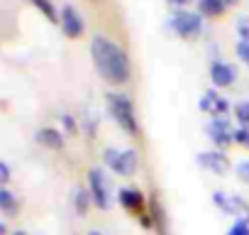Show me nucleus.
<instances>
[{
  "mask_svg": "<svg viewBox=\"0 0 249 235\" xmlns=\"http://www.w3.org/2000/svg\"><path fill=\"white\" fill-rule=\"evenodd\" d=\"M90 57L98 69V74L107 83H127L130 81V59L120 44H115L107 37H93L90 42Z\"/></svg>",
  "mask_w": 249,
  "mask_h": 235,
  "instance_id": "nucleus-1",
  "label": "nucleus"
},
{
  "mask_svg": "<svg viewBox=\"0 0 249 235\" xmlns=\"http://www.w3.org/2000/svg\"><path fill=\"white\" fill-rule=\"evenodd\" d=\"M107 108L115 118V123L130 135H137L140 133V125H137V118H135V108H132V100L122 93H107Z\"/></svg>",
  "mask_w": 249,
  "mask_h": 235,
  "instance_id": "nucleus-2",
  "label": "nucleus"
},
{
  "mask_svg": "<svg viewBox=\"0 0 249 235\" xmlns=\"http://www.w3.org/2000/svg\"><path fill=\"white\" fill-rule=\"evenodd\" d=\"M103 159L105 164L120 174V176H132L135 169H137V152L135 150H124V152H117V150H105L103 152Z\"/></svg>",
  "mask_w": 249,
  "mask_h": 235,
  "instance_id": "nucleus-3",
  "label": "nucleus"
},
{
  "mask_svg": "<svg viewBox=\"0 0 249 235\" xmlns=\"http://www.w3.org/2000/svg\"><path fill=\"white\" fill-rule=\"evenodd\" d=\"M171 27H174L181 37L191 39V37H198V35H200V30H203V18H200L198 13L176 10L174 18H171Z\"/></svg>",
  "mask_w": 249,
  "mask_h": 235,
  "instance_id": "nucleus-4",
  "label": "nucleus"
},
{
  "mask_svg": "<svg viewBox=\"0 0 249 235\" xmlns=\"http://www.w3.org/2000/svg\"><path fill=\"white\" fill-rule=\"evenodd\" d=\"M205 133L217 147H227V145L234 142V130H232V125H230V120L225 115L213 118V120L208 123V128H205Z\"/></svg>",
  "mask_w": 249,
  "mask_h": 235,
  "instance_id": "nucleus-5",
  "label": "nucleus"
},
{
  "mask_svg": "<svg viewBox=\"0 0 249 235\" xmlns=\"http://www.w3.org/2000/svg\"><path fill=\"white\" fill-rule=\"evenodd\" d=\"M88 191L93 196V203L98 208H110V189H107V181L103 176L100 169H90L88 172Z\"/></svg>",
  "mask_w": 249,
  "mask_h": 235,
  "instance_id": "nucleus-6",
  "label": "nucleus"
},
{
  "mask_svg": "<svg viewBox=\"0 0 249 235\" xmlns=\"http://www.w3.org/2000/svg\"><path fill=\"white\" fill-rule=\"evenodd\" d=\"M59 22H61L64 35H66V37H71V39H78V37L83 35V30H86L83 18H81V13H78L73 5H64V8H61Z\"/></svg>",
  "mask_w": 249,
  "mask_h": 235,
  "instance_id": "nucleus-7",
  "label": "nucleus"
},
{
  "mask_svg": "<svg viewBox=\"0 0 249 235\" xmlns=\"http://www.w3.org/2000/svg\"><path fill=\"white\" fill-rule=\"evenodd\" d=\"M117 201L122 203V208H127V211L135 213L137 218H142V215L147 213V211H144L147 201H144V194H142L140 189H120Z\"/></svg>",
  "mask_w": 249,
  "mask_h": 235,
  "instance_id": "nucleus-8",
  "label": "nucleus"
},
{
  "mask_svg": "<svg viewBox=\"0 0 249 235\" xmlns=\"http://www.w3.org/2000/svg\"><path fill=\"white\" fill-rule=\"evenodd\" d=\"M210 78H213V83H215L217 88H227V86L234 83L237 69L230 66V64H225V61H213V64H210Z\"/></svg>",
  "mask_w": 249,
  "mask_h": 235,
  "instance_id": "nucleus-9",
  "label": "nucleus"
},
{
  "mask_svg": "<svg viewBox=\"0 0 249 235\" xmlns=\"http://www.w3.org/2000/svg\"><path fill=\"white\" fill-rule=\"evenodd\" d=\"M198 164H200V167H205V169H210V172H215V174H225V172L230 169V159L225 157V152H222V150L203 152V155L198 157Z\"/></svg>",
  "mask_w": 249,
  "mask_h": 235,
  "instance_id": "nucleus-10",
  "label": "nucleus"
},
{
  "mask_svg": "<svg viewBox=\"0 0 249 235\" xmlns=\"http://www.w3.org/2000/svg\"><path fill=\"white\" fill-rule=\"evenodd\" d=\"M200 110H205V113H210L213 118H217V115H225V113L230 110V103H227L220 93L205 91L203 98H200Z\"/></svg>",
  "mask_w": 249,
  "mask_h": 235,
  "instance_id": "nucleus-11",
  "label": "nucleus"
},
{
  "mask_svg": "<svg viewBox=\"0 0 249 235\" xmlns=\"http://www.w3.org/2000/svg\"><path fill=\"white\" fill-rule=\"evenodd\" d=\"M222 211H225V213H230V215H237V220L249 218V203H247L242 196H227V198H225Z\"/></svg>",
  "mask_w": 249,
  "mask_h": 235,
  "instance_id": "nucleus-12",
  "label": "nucleus"
},
{
  "mask_svg": "<svg viewBox=\"0 0 249 235\" xmlns=\"http://www.w3.org/2000/svg\"><path fill=\"white\" fill-rule=\"evenodd\" d=\"M37 142L49 147V150H61L64 147V135L59 130H54V128H42L37 133Z\"/></svg>",
  "mask_w": 249,
  "mask_h": 235,
  "instance_id": "nucleus-13",
  "label": "nucleus"
},
{
  "mask_svg": "<svg viewBox=\"0 0 249 235\" xmlns=\"http://www.w3.org/2000/svg\"><path fill=\"white\" fill-rule=\"evenodd\" d=\"M225 8H227L225 0H198V10L205 18H217L225 13Z\"/></svg>",
  "mask_w": 249,
  "mask_h": 235,
  "instance_id": "nucleus-14",
  "label": "nucleus"
},
{
  "mask_svg": "<svg viewBox=\"0 0 249 235\" xmlns=\"http://www.w3.org/2000/svg\"><path fill=\"white\" fill-rule=\"evenodd\" d=\"M0 208H3V213H5V218H15V213L20 211V203L15 201V196L3 186L0 189Z\"/></svg>",
  "mask_w": 249,
  "mask_h": 235,
  "instance_id": "nucleus-15",
  "label": "nucleus"
},
{
  "mask_svg": "<svg viewBox=\"0 0 249 235\" xmlns=\"http://www.w3.org/2000/svg\"><path fill=\"white\" fill-rule=\"evenodd\" d=\"M90 201H93L90 191H83V189H78V191H76V198H73L76 213H78V215H86V213H88V206H90Z\"/></svg>",
  "mask_w": 249,
  "mask_h": 235,
  "instance_id": "nucleus-16",
  "label": "nucleus"
},
{
  "mask_svg": "<svg viewBox=\"0 0 249 235\" xmlns=\"http://www.w3.org/2000/svg\"><path fill=\"white\" fill-rule=\"evenodd\" d=\"M234 118H237V123H239L242 128H249V103H247V100L234 105Z\"/></svg>",
  "mask_w": 249,
  "mask_h": 235,
  "instance_id": "nucleus-17",
  "label": "nucleus"
},
{
  "mask_svg": "<svg viewBox=\"0 0 249 235\" xmlns=\"http://www.w3.org/2000/svg\"><path fill=\"white\" fill-rule=\"evenodd\" d=\"M32 3H35V5H37V8L52 20V22H59V15H56V10H54V5L49 3V0H32Z\"/></svg>",
  "mask_w": 249,
  "mask_h": 235,
  "instance_id": "nucleus-18",
  "label": "nucleus"
},
{
  "mask_svg": "<svg viewBox=\"0 0 249 235\" xmlns=\"http://www.w3.org/2000/svg\"><path fill=\"white\" fill-rule=\"evenodd\" d=\"M227 235H249V223H247V218L234 220V223H232V228L227 230Z\"/></svg>",
  "mask_w": 249,
  "mask_h": 235,
  "instance_id": "nucleus-19",
  "label": "nucleus"
},
{
  "mask_svg": "<svg viewBox=\"0 0 249 235\" xmlns=\"http://www.w3.org/2000/svg\"><path fill=\"white\" fill-rule=\"evenodd\" d=\"M237 35H239L244 42H249V18H239V20H237Z\"/></svg>",
  "mask_w": 249,
  "mask_h": 235,
  "instance_id": "nucleus-20",
  "label": "nucleus"
},
{
  "mask_svg": "<svg viewBox=\"0 0 249 235\" xmlns=\"http://www.w3.org/2000/svg\"><path fill=\"white\" fill-rule=\"evenodd\" d=\"M237 57L249 66V42H244V39H239V42H237Z\"/></svg>",
  "mask_w": 249,
  "mask_h": 235,
  "instance_id": "nucleus-21",
  "label": "nucleus"
},
{
  "mask_svg": "<svg viewBox=\"0 0 249 235\" xmlns=\"http://www.w3.org/2000/svg\"><path fill=\"white\" fill-rule=\"evenodd\" d=\"M234 142L249 147V128H237V130H234Z\"/></svg>",
  "mask_w": 249,
  "mask_h": 235,
  "instance_id": "nucleus-22",
  "label": "nucleus"
},
{
  "mask_svg": "<svg viewBox=\"0 0 249 235\" xmlns=\"http://www.w3.org/2000/svg\"><path fill=\"white\" fill-rule=\"evenodd\" d=\"M237 176L249 184V162H239V164H237Z\"/></svg>",
  "mask_w": 249,
  "mask_h": 235,
  "instance_id": "nucleus-23",
  "label": "nucleus"
},
{
  "mask_svg": "<svg viewBox=\"0 0 249 235\" xmlns=\"http://www.w3.org/2000/svg\"><path fill=\"white\" fill-rule=\"evenodd\" d=\"M10 181V167H8V162H0V184H8Z\"/></svg>",
  "mask_w": 249,
  "mask_h": 235,
  "instance_id": "nucleus-24",
  "label": "nucleus"
},
{
  "mask_svg": "<svg viewBox=\"0 0 249 235\" xmlns=\"http://www.w3.org/2000/svg\"><path fill=\"white\" fill-rule=\"evenodd\" d=\"M61 120H64V125H66L69 133H76V130H78V125H76V120H73V115H64Z\"/></svg>",
  "mask_w": 249,
  "mask_h": 235,
  "instance_id": "nucleus-25",
  "label": "nucleus"
},
{
  "mask_svg": "<svg viewBox=\"0 0 249 235\" xmlns=\"http://www.w3.org/2000/svg\"><path fill=\"white\" fill-rule=\"evenodd\" d=\"M171 5H186V3H191V0H169Z\"/></svg>",
  "mask_w": 249,
  "mask_h": 235,
  "instance_id": "nucleus-26",
  "label": "nucleus"
},
{
  "mask_svg": "<svg viewBox=\"0 0 249 235\" xmlns=\"http://www.w3.org/2000/svg\"><path fill=\"white\" fill-rule=\"evenodd\" d=\"M225 3H227V5H237V3H239V0H225Z\"/></svg>",
  "mask_w": 249,
  "mask_h": 235,
  "instance_id": "nucleus-27",
  "label": "nucleus"
},
{
  "mask_svg": "<svg viewBox=\"0 0 249 235\" xmlns=\"http://www.w3.org/2000/svg\"><path fill=\"white\" fill-rule=\"evenodd\" d=\"M13 235H27V233H25V230H18V233H13Z\"/></svg>",
  "mask_w": 249,
  "mask_h": 235,
  "instance_id": "nucleus-28",
  "label": "nucleus"
},
{
  "mask_svg": "<svg viewBox=\"0 0 249 235\" xmlns=\"http://www.w3.org/2000/svg\"><path fill=\"white\" fill-rule=\"evenodd\" d=\"M88 235H103V233H98V230H90V233H88Z\"/></svg>",
  "mask_w": 249,
  "mask_h": 235,
  "instance_id": "nucleus-29",
  "label": "nucleus"
},
{
  "mask_svg": "<svg viewBox=\"0 0 249 235\" xmlns=\"http://www.w3.org/2000/svg\"><path fill=\"white\" fill-rule=\"evenodd\" d=\"M247 223H249V218H247Z\"/></svg>",
  "mask_w": 249,
  "mask_h": 235,
  "instance_id": "nucleus-30",
  "label": "nucleus"
}]
</instances>
